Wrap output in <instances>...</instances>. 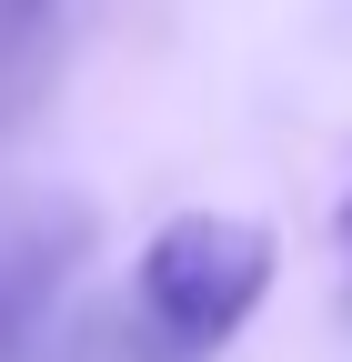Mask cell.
Here are the masks:
<instances>
[{
	"label": "cell",
	"instance_id": "6da1fadb",
	"mask_svg": "<svg viewBox=\"0 0 352 362\" xmlns=\"http://www.w3.org/2000/svg\"><path fill=\"white\" fill-rule=\"evenodd\" d=\"M272 292V232L252 211H171L131 262V362H211Z\"/></svg>",
	"mask_w": 352,
	"mask_h": 362
},
{
	"label": "cell",
	"instance_id": "7a4b0ae2",
	"mask_svg": "<svg viewBox=\"0 0 352 362\" xmlns=\"http://www.w3.org/2000/svg\"><path fill=\"white\" fill-rule=\"evenodd\" d=\"M71 242H81V221H51V211H0V352H11V342L40 322V302L61 292Z\"/></svg>",
	"mask_w": 352,
	"mask_h": 362
},
{
	"label": "cell",
	"instance_id": "3957f363",
	"mask_svg": "<svg viewBox=\"0 0 352 362\" xmlns=\"http://www.w3.org/2000/svg\"><path fill=\"white\" fill-rule=\"evenodd\" d=\"M40 21H51V0H0V51H20Z\"/></svg>",
	"mask_w": 352,
	"mask_h": 362
},
{
	"label": "cell",
	"instance_id": "277c9868",
	"mask_svg": "<svg viewBox=\"0 0 352 362\" xmlns=\"http://www.w3.org/2000/svg\"><path fill=\"white\" fill-rule=\"evenodd\" d=\"M342 232H352V211H342Z\"/></svg>",
	"mask_w": 352,
	"mask_h": 362
}]
</instances>
